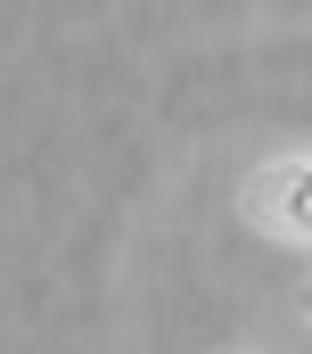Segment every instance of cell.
I'll list each match as a JSON object with an SVG mask.
<instances>
[{
	"mask_svg": "<svg viewBox=\"0 0 312 354\" xmlns=\"http://www.w3.org/2000/svg\"><path fill=\"white\" fill-rule=\"evenodd\" d=\"M255 223H271L280 239H312V165L255 174Z\"/></svg>",
	"mask_w": 312,
	"mask_h": 354,
	"instance_id": "obj_1",
	"label": "cell"
},
{
	"mask_svg": "<svg viewBox=\"0 0 312 354\" xmlns=\"http://www.w3.org/2000/svg\"><path fill=\"white\" fill-rule=\"evenodd\" d=\"M304 313H312V280H304Z\"/></svg>",
	"mask_w": 312,
	"mask_h": 354,
	"instance_id": "obj_2",
	"label": "cell"
}]
</instances>
